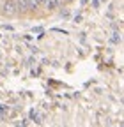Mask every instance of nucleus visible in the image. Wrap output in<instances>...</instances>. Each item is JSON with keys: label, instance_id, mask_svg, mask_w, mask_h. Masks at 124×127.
Here are the masks:
<instances>
[{"label": "nucleus", "instance_id": "obj_11", "mask_svg": "<svg viewBox=\"0 0 124 127\" xmlns=\"http://www.w3.org/2000/svg\"><path fill=\"white\" fill-rule=\"evenodd\" d=\"M101 2H106V0H101Z\"/></svg>", "mask_w": 124, "mask_h": 127}, {"label": "nucleus", "instance_id": "obj_7", "mask_svg": "<svg viewBox=\"0 0 124 127\" xmlns=\"http://www.w3.org/2000/svg\"><path fill=\"white\" fill-rule=\"evenodd\" d=\"M30 118H37V113H36V111L32 109V111H30Z\"/></svg>", "mask_w": 124, "mask_h": 127}, {"label": "nucleus", "instance_id": "obj_9", "mask_svg": "<svg viewBox=\"0 0 124 127\" xmlns=\"http://www.w3.org/2000/svg\"><path fill=\"white\" fill-rule=\"evenodd\" d=\"M80 21H82V16L78 14V16H76V18H74V23H80Z\"/></svg>", "mask_w": 124, "mask_h": 127}, {"label": "nucleus", "instance_id": "obj_8", "mask_svg": "<svg viewBox=\"0 0 124 127\" xmlns=\"http://www.w3.org/2000/svg\"><path fill=\"white\" fill-rule=\"evenodd\" d=\"M92 7L98 9V7H99V0H94V2H92Z\"/></svg>", "mask_w": 124, "mask_h": 127}, {"label": "nucleus", "instance_id": "obj_5", "mask_svg": "<svg viewBox=\"0 0 124 127\" xmlns=\"http://www.w3.org/2000/svg\"><path fill=\"white\" fill-rule=\"evenodd\" d=\"M32 32H36V34H43V28H41V27H34Z\"/></svg>", "mask_w": 124, "mask_h": 127}, {"label": "nucleus", "instance_id": "obj_1", "mask_svg": "<svg viewBox=\"0 0 124 127\" xmlns=\"http://www.w3.org/2000/svg\"><path fill=\"white\" fill-rule=\"evenodd\" d=\"M2 7H4V9H2V11H4V14H7V16L16 14V11H18V9H16V4H14L12 0H5Z\"/></svg>", "mask_w": 124, "mask_h": 127}, {"label": "nucleus", "instance_id": "obj_6", "mask_svg": "<svg viewBox=\"0 0 124 127\" xmlns=\"http://www.w3.org/2000/svg\"><path fill=\"white\" fill-rule=\"evenodd\" d=\"M37 2H39V7H44V5H46V2H48V0H37Z\"/></svg>", "mask_w": 124, "mask_h": 127}, {"label": "nucleus", "instance_id": "obj_2", "mask_svg": "<svg viewBox=\"0 0 124 127\" xmlns=\"http://www.w3.org/2000/svg\"><path fill=\"white\" fill-rule=\"evenodd\" d=\"M14 4L18 11H30V0H16Z\"/></svg>", "mask_w": 124, "mask_h": 127}, {"label": "nucleus", "instance_id": "obj_4", "mask_svg": "<svg viewBox=\"0 0 124 127\" xmlns=\"http://www.w3.org/2000/svg\"><path fill=\"white\" fill-rule=\"evenodd\" d=\"M121 41V35L119 34H114V37H112V42H119Z\"/></svg>", "mask_w": 124, "mask_h": 127}, {"label": "nucleus", "instance_id": "obj_10", "mask_svg": "<svg viewBox=\"0 0 124 127\" xmlns=\"http://www.w3.org/2000/svg\"><path fill=\"white\" fill-rule=\"evenodd\" d=\"M87 2H89V0H82V5H85Z\"/></svg>", "mask_w": 124, "mask_h": 127}, {"label": "nucleus", "instance_id": "obj_3", "mask_svg": "<svg viewBox=\"0 0 124 127\" xmlns=\"http://www.w3.org/2000/svg\"><path fill=\"white\" fill-rule=\"evenodd\" d=\"M7 111H9L7 106H0V115H7Z\"/></svg>", "mask_w": 124, "mask_h": 127}]
</instances>
